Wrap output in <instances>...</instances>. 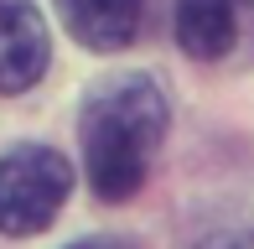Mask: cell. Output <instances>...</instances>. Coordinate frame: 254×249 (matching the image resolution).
I'll return each mask as SVG.
<instances>
[{
	"instance_id": "ba28073f",
	"label": "cell",
	"mask_w": 254,
	"mask_h": 249,
	"mask_svg": "<svg viewBox=\"0 0 254 249\" xmlns=\"http://www.w3.org/2000/svg\"><path fill=\"white\" fill-rule=\"evenodd\" d=\"M249 5H254V0H249Z\"/></svg>"
},
{
	"instance_id": "7a4b0ae2",
	"label": "cell",
	"mask_w": 254,
	"mask_h": 249,
	"mask_svg": "<svg viewBox=\"0 0 254 249\" xmlns=\"http://www.w3.org/2000/svg\"><path fill=\"white\" fill-rule=\"evenodd\" d=\"M67 192H73V172L67 161L47 145H16L0 156V234H42L63 213Z\"/></svg>"
},
{
	"instance_id": "277c9868",
	"label": "cell",
	"mask_w": 254,
	"mask_h": 249,
	"mask_svg": "<svg viewBox=\"0 0 254 249\" xmlns=\"http://www.w3.org/2000/svg\"><path fill=\"white\" fill-rule=\"evenodd\" d=\"M57 16L83 47L120 52L140 31V0H57Z\"/></svg>"
},
{
	"instance_id": "3957f363",
	"label": "cell",
	"mask_w": 254,
	"mask_h": 249,
	"mask_svg": "<svg viewBox=\"0 0 254 249\" xmlns=\"http://www.w3.org/2000/svg\"><path fill=\"white\" fill-rule=\"evenodd\" d=\"M47 21L31 0H0V94H21L47 73Z\"/></svg>"
},
{
	"instance_id": "5b68a950",
	"label": "cell",
	"mask_w": 254,
	"mask_h": 249,
	"mask_svg": "<svg viewBox=\"0 0 254 249\" xmlns=\"http://www.w3.org/2000/svg\"><path fill=\"white\" fill-rule=\"evenodd\" d=\"M177 42L187 58H223L234 47V5L228 0H177Z\"/></svg>"
},
{
	"instance_id": "8992f818",
	"label": "cell",
	"mask_w": 254,
	"mask_h": 249,
	"mask_svg": "<svg viewBox=\"0 0 254 249\" xmlns=\"http://www.w3.org/2000/svg\"><path fill=\"white\" fill-rule=\"evenodd\" d=\"M197 249H254V229H239V234H218V239H207Z\"/></svg>"
},
{
	"instance_id": "6da1fadb",
	"label": "cell",
	"mask_w": 254,
	"mask_h": 249,
	"mask_svg": "<svg viewBox=\"0 0 254 249\" xmlns=\"http://www.w3.org/2000/svg\"><path fill=\"white\" fill-rule=\"evenodd\" d=\"M171 124L166 94L156 88V78H109L88 94L83 104V161L88 182L104 202H125L130 192H140L145 166H151L161 135Z\"/></svg>"
},
{
	"instance_id": "52a82bcc",
	"label": "cell",
	"mask_w": 254,
	"mask_h": 249,
	"mask_svg": "<svg viewBox=\"0 0 254 249\" xmlns=\"http://www.w3.org/2000/svg\"><path fill=\"white\" fill-rule=\"evenodd\" d=\"M78 249H109V244H78Z\"/></svg>"
}]
</instances>
